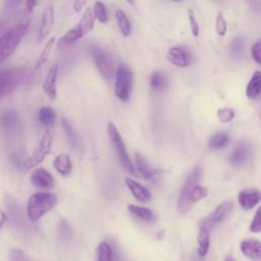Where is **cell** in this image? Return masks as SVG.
Returning a JSON list of instances; mask_svg holds the SVG:
<instances>
[{
  "label": "cell",
  "mask_w": 261,
  "mask_h": 261,
  "mask_svg": "<svg viewBox=\"0 0 261 261\" xmlns=\"http://www.w3.org/2000/svg\"><path fill=\"white\" fill-rule=\"evenodd\" d=\"M90 51L100 74L106 81H110L114 74V64L110 55L98 46H92Z\"/></svg>",
  "instance_id": "cell-8"
},
{
  "label": "cell",
  "mask_w": 261,
  "mask_h": 261,
  "mask_svg": "<svg viewBox=\"0 0 261 261\" xmlns=\"http://www.w3.org/2000/svg\"><path fill=\"white\" fill-rule=\"evenodd\" d=\"M217 117L223 123L229 122L234 117V111H233V109L227 108V107L220 108V109L217 110Z\"/></svg>",
  "instance_id": "cell-36"
},
{
  "label": "cell",
  "mask_w": 261,
  "mask_h": 261,
  "mask_svg": "<svg viewBox=\"0 0 261 261\" xmlns=\"http://www.w3.org/2000/svg\"><path fill=\"white\" fill-rule=\"evenodd\" d=\"M58 231H59V237L62 241H68L72 236L71 226L65 219H60Z\"/></svg>",
  "instance_id": "cell-35"
},
{
  "label": "cell",
  "mask_w": 261,
  "mask_h": 261,
  "mask_svg": "<svg viewBox=\"0 0 261 261\" xmlns=\"http://www.w3.org/2000/svg\"><path fill=\"white\" fill-rule=\"evenodd\" d=\"M37 1H27L25 2V5H27V12H31L33 9H34V7L37 5Z\"/></svg>",
  "instance_id": "cell-44"
},
{
  "label": "cell",
  "mask_w": 261,
  "mask_h": 261,
  "mask_svg": "<svg viewBox=\"0 0 261 261\" xmlns=\"http://www.w3.org/2000/svg\"><path fill=\"white\" fill-rule=\"evenodd\" d=\"M30 76V70L24 66L8 68L0 73V98L12 93Z\"/></svg>",
  "instance_id": "cell-5"
},
{
  "label": "cell",
  "mask_w": 261,
  "mask_h": 261,
  "mask_svg": "<svg viewBox=\"0 0 261 261\" xmlns=\"http://www.w3.org/2000/svg\"><path fill=\"white\" fill-rule=\"evenodd\" d=\"M241 252L253 261H261V242L253 239L245 240L240 246Z\"/></svg>",
  "instance_id": "cell-14"
},
{
  "label": "cell",
  "mask_w": 261,
  "mask_h": 261,
  "mask_svg": "<svg viewBox=\"0 0 261 261\" xmlns=\"http://www.w3.org/2000/svg\"><path fill=\"white\" fill-rule=\"evenodd\" d=\"M239 204L245 210L253 209L261 201V192L256 189H245L240 192Z\"/></svg>",
  "instance_id": "cell-11"
},
{
  "label": "cell",
  "mask_w": 261,
  "mask_h": 261,
  "mask_svg": "<svg viewBox=\"0 0 261 261\" xmlns=\"http://www.w3.org/2000/svg\"><path fill=\"white\" fill-rule=\"evenodd\" d=\"M8 204H10V205L8 206V209H9V211H10V214H11V217H12V219H13V221H14V224H15L17 227L21 228V225H25V222H24L23 217H22L21 209L19 210L18 206H17V205H14V203H12V202H11V203H8Z\"/></svg>",
  "instance_id": "cell-32"
},
{
  "label": "cell",
  "mask_w": 261,
  "mask_h": 261,
  "mask_svg": "<svg viewBox=\"0 0 261 261\" xmlns=\"http://www.w3.org/2000/svg\"><path fill=\"white\" fill-rule=\"evenodd\" d=\"M127 210L133 214L135 217L139 218L140 220L146 222V223H154L156 221V215L155 213L146 207L138 206L134 204H129L127 206Z\"/></svg>",
  "instance_id": "cell-21"
},
{
  "label": "cell",
  "mask_w": 261,
  "mask_h": 261,
  "mask_svg": "<svg viewBox=\"0 0 261 261\" xmlns=\"http://www.w3.org/2000/svg\"><path fill=\"white\" fill-rule=\"evenodd\" d=\"M166 85V79L163 72L161 71H154L150 77V86L153 90L159 91L162 90Z\"/></svg>",
  "instance_id": "cell-31"
},
{
  "label": "cell",
  "mask_w": 261,
  "mask_h": 261,
  "mask_svg": "<svg viewBox=\"0 0 261 261\" xmlns=\"http://www.w3.org/2000/svg\"><path fill=\"white\" fill-rule=\"evenodd\" d=\"M167 59L173 65L178 67H187L190 64L191 56L189 52L179 46H174L169 48L167 52Z\"/></svg>",
  "instance_id": "cell-13"
},
{
  "label": "cell",
  "mask_w": 261,
  "mask_h": 261,
  "mask_svg": "<svg viewBox=\"0 0 261 261\" xmlns=\"http://www.w3.org/2000/svg\"><path fill=\"white\" fill-rule=\"evenodd\" d=\"M228 141H229V137L226 133H223V132L216 133L210 138L209 147L215 150L222 149L227 145Z\"/></svg>",
  "instance_id": "cell-30"
},
{
  "label": "cell",
  "mask_w": 261,
  "mask_h": 261,
  "mask_svg": "<svg viewBox=\"0 0 261 261\" xmlns=\"http://www.w3.org/2000/svg\"><path fill=\"white\" fill-rule=\"evenodd\" d=\"M54 42H55V38L52 37V38H50L49 41L46 43L45 48H44L43 51L41 52V54H40V56H39V59H38V61L36 62V68H39L41 65H43V64L47 61V59H48V57H49V54H50L51 50L53 49Z\"/></svg>",
  "instance_id": "cell-33"
},
{
  "label": "cell",
  "mask_w": 261,
  "mask_h": 261,
  "mask_svg": "<svg viewBox=\"0 0 261 261\" xmlns=\"http://www.w3.org/2000/svg\"><path fill=\"white\" fill-rule=\"evenodd\" d=\"M86 5V1H80V0H77V1H75L74 3H73V8H74V11H80L84 6Z\"/></svg>",
  "instance_id": "cell-42"
},
{
  "label": "cell",
  "mask_w": 261,
  "mask_h": 261,
  "mask_svg": "<svg viewBox=\"0 0 261 261\" xmlns=\"http://www.w3.org/2000/svg\"><path fill=\"white\" fill-rule=\"evenodd\" d=\"M133 90V71L126 64H120L115 73L114 93L122 102H127Z\"/></svg>",
  "instance_id": "cell-7"
},
{
  "label": "cell",
  "mask_w": 261,
  "mask_h": 261,
  "mask_svg": "<svg viewBox=\"0 0 261 261\" xmlns=\"http://www.w3.org/2000/svg\"><path fill=\"white\" fill-rule=\"evenodd\" d=\"M261 94V72L255 71L250 79L246 89V95L249 99H256Z\"/></svg>",
  "instance_id": "cell-23"
},
{
  "label": "cell",
  "mask_w": 261,
  "mask_h": 261,
  "mask_svg": "<svg viewBox=\"0 0 261 261\" xmlns=\"http://www.w3.org/2000/svg\"><path fill=\"white\" fill-rule=\"evenodd\" d=\"M53 165L56 171L63 176L68 175L71 171V160L69 155L66 153L57 155L53 161Z\"/></svg>",
  "instance_id": "cell-22"
},
{
  "label": "cell",
  "mask_w": 261,
  "mask_h": 261,
  "mask_svg": "<svg viewBox=\"0 0 261 261\" xmlns=\"http://www.w3.org/2000/svg\"><path fill=\"white\" fill-rule=\"evenodd\" d=\"M252 57L253 59L258 63L261 64V40L257 41L253 46H252Z\"/></svg>",
  "instance_id": "cell-41"
},
{
  "label": "cell",
  "mask_w": 261,
  "mask_h": 261,
  "mask_svg": "<svg viewBox=\"0 0 261 261\" xmlns=\"http://www.w3.org/2000/svg\"><path fill=\"white\" fill-rule=\"evenodd\" d=\"M52 144V135L49 129H46L42 136V139L39 143L38 148L35 150L33 155L24 160L23 165L25 168H33L39 163H41L46 155L50 152Z\"/></svg>",
  "instance_id": "cell-9"
},
{
  "label": "cell",
  "mask_w": 261,
  "mask_h": 261,
  "mask_svg": "<svg viewBox=\"0 0 261 261\" xmlns=\"http://www.w3.org/2000/svg\"><path fill=\"white\" fill-rule=\"evenodd\" d=\"M250 154H251L250 146L247 143L241 142L234 147L229 157V162L232 165H242L248 160V158L250 157Z\"/></svg>",
  "instance_id": "cell-20"
},
{
  "label": "cell",
  "mask_w": 261,
  "mask_h": 261,
  "mask_svg": "<svg viewBox=\"0 0 261 261\" xmlns=\"http://www.w3.org/2000/svg\"><path fill=\"white\" fill-rule=\"evenodd\" d=\"M30 179L35 187L40 189H52L55 186L54 177L48 170L44 168L34 170L30 176Z\"/></svg>",
  "instance_id": "cell-12"
},
{
  "label": "cell",
  "mask_w": 261,
  "mask_h": 261,
  "mask_svg": "<svg viewBox=\"0 0 261 261\" xmlns=\"http://www.w3.org/2000/svg\"><path fill=\"white\" fill-rule=\"evenodd\" d=\"M29 24L30 20L24 17L0 37V63L15 51L21 38L27 33Z\"/></svg>",
  "instance_id": "cell-2"
},
{
  "label": "cell",
  "mask_w": 261,
  "mask_h": 261,
  "mask_svg": "<svg viewBox=\"0 0 261 261\" xmlns=\"http://www.w3.org/2000/svg\"><path fill=\"white\" fill-rule=\"evenodd\" d=\"M38 119L41 122V124H43V125H46V126L53 125L56 120L55 111L48 106H44L39 110Z\"/></svg>",
  "instance_id": "cell-29"
},
{
  "label": "cell",
  "mask_w": 261,
  "mask_h": 261,
  "mask_svg": "<svg viewBox=\"0 0 261 261\" xmlns=\"http://www.w3.org/2000/svg\"><path fill=\"white\" fill-rule=\"evenodd\" d=\"M115 18H116V22H117V25H118L121 34L124 37L129 36L132 33V23H130L129 19L127 18L126 14L124 13V11L121 9L116 10Z\"/></svg>",
  "instance_id": "cell-26"
},
{
  "label": "cell",
  "mask_w": 261,
  "mask_h": 261,
  "mask_svg": "<svg viewBox=\"0 0 261 261\" xmlns=\"http://www.w3.org/2000/svg\"><path fill=\"white\" fill-rule=\"evenodd\" d=\"M126 187L128 188V190L130 191L132 195L140 202L142 203H147L151 200L152 196H151V193L149 192V190L145 187H143L141 184H139L138 181L129 178V177H126L125 180H124Z\"/></svg>",
  "instance_id": "cell-17"
},
{
  "label": "cell",
  "mask_w": 261,
  "mask_h": 261,
  "mask_svg": "<svg viewBox=\"0 0 261 261\" xmlns=\"http://www.w3.org/2000/svg\"><path fill=\"white\" fill-rule=\"evenodd\" d=\"M57 73H58V66H57V64H53L50 67V69L48 70V73L43 83L44 93L48 96V98H50L52 100H54L57 96V93H56Z\"/></svg>",
  "instance_id": "cell-16"
},
{
  "label": "cell",
  "mask_w": 261,
  "mask_h": 261,
  "mask_svg": "<svg viewBox=\"0 0 261 261\" xmlns=\"http://www.w3.org/2000/svg\"><path fill=\"white\" fill-rule=\"evenodd\" d=\"M61 124H62L63 130L65 133V136L67 138V142H68L69 146L71 147V149L80 154H83L84 147H83L82 141H81L80 137L77 136L76 132L74 130V128L71 126V124L65 118L62 119Z\"/></svg>",
  "instance_id": "cell-18"
},
{
  "label": "cell",
  "mask_w": 261,
  "mask_h": 261,
  "mask_svg": "<svg viewBox=\"0 0 261 261\" xmlns=\"http://www.w3.org/2000/svg\"><path fill=\"white\" fill-rule=\"evenodd\" d=\"M227 30V24L225 18L221 12H218L216 17V32L219 36H224Z\"/></svg>",
  "instance_id": "cell-38"
},
{
  "label": "cell",
  "mask_w": 261,
  "mask_h": 261,
  "mask_svg": "<svg viewBox=\"0 0 261 261\" xmlns=\"http://www.w3.org/2000/svg\"><path fill=\"white\" fill-rule=\"evenodd\" d=\"M188 16H189V21L191 24V31L194 37H198L199 36V32H200V28H199V23L197 21V18L193 12L192 9L188 10Z\"/></svg>",
  "instance_id": "cell-39"
},
{
  "label": "cell",
  "mask_w": 261,
  "mask_h": 261,
  "mask_svg": "<svg viewBox=\"0 0 261 261\" xmlns=\"http://www.w3.org/2000/svg\"><path fill=\"white\" fill-rule=\"evenodd\" d=\"M231 209H232V202L230 200H226L222 202L214 209V211L208 218H205L201 221L200 226L206 227L207 229L210 230L214 224L222 221L229 214Z\"/></svg>",
  "instance_id": "cell-10"
},
{
  "label": "cell",
  "mask_w": 261,
  "mask_h": 261,
  "mask_svg": "<svg viewBox=\"0 0 261 261\" xmlns=\"http://www.w3.org/2000/svg\"><path fill=\"white\" fill-rule=\"evenodd\" d=\"M94 16L102 23H105L107 21L108 16L104 3L100 1H96L94 3Z\"/></svg>",
  "instance_id": "cell-34"
},
{
  "label": "cell",
  "mask_w": 261,
  "mask_h": 261,
  "mask_svg": "<svg viewBox=\"0 0 261 261\" xmlns=\"http://www.w3.org/2000/svg\"><path fill=\"white\" fill-rule=\"evenodd\" d=\"M224 261H236L232 257H226L225 259H224Z\"/></svg>",
  "instance_id": "cell-45"
},
{
  "label": "cell",
  "mask_w": 261,
  "mask_h": 261,
  "mask_svg": "<svg viewBox=\"0 0 261 261\" xmlns=\"http://www.w3.org/2000/svg\"><path fill=\"white\" fill-rule=\"evenodd\" d=\"M96 261H113V251L107 242L99 243L96 251Z\"/></svg>",
  "instance_id": "cell-28"
},
{
  "label": "cell",
  "mask_w": 261,
  "mask_h": 261,
  "mask_svg": "<svg viewBox=\"0 0 261 261\" xmlns=\"http://www.w3.org/2000/svg\"><path fill=\"white\" fill-rule=\"evenodd\" d=\"M135 161H136V171L138 176L144 177L145 179H151L154 177L156 170L150 165V163L146 160V158L142 154H140L139 152H136Z\"/></svg>",
  "instance_id": "cell-19"
},
{
  "label": "cell",
  "mask_w": 261,
  "mask_h": 261,
  "mask_svg": "<svg viewBox=\"0 0 261 261\" xmlns=\"http://www.w3.org/2000/svg\"><path fill=\"white\" fill-rule=\"evenodd\" d=\"M18 122H19L18 115L12 110L4 111L0 115V126L4 130L14 129L17 126Z\"/></svg>",
  "instance_id": "cell-25"
},
{
  "label": "cell",
  "mask_w": 261,
  "mask_h": 261,
  "mask_svg": "<svg viewBox=\"0 0 261 261\" xmlns=\"http://www.w3.org/2000/svg\"><path fill=\"white\" fill-rule=\"evenodd\" d=\"M10 261H31V260L21 250L13 249L10 252Z\"/></svg>",
  "instance_id": "cell-40"
},
{
  "label": "cell",
  "mask_w": 261,
  "mask_h": 261,
  "mask_svg": "<svg viewBox=\"0 0 261 261\" xmlns=\"http://www.w3.org/2000/svg\"><path fill=\"white\" fill-rule=\"evenodd\" d=\"M244 49H245V42L244 39L241 36L234 37L229 45V52L230 56L234 60H239L243 57L244 54Z\"/></svg>",
  "instance_id": "cell-27"
},
{
  "label": "cell",
  "mask_w": 261,
  "mask_h": 261,
  "mask_svg": "<svg viewBox=\"0 0 261 261\" xmlns=\"http://www.w3.org/2000/svg\"><path fill=\"white\" fill-rule=\"evenodd\" d=\"M57 203V196L53 193L38 192L33 194L27 205V215L31 221H37L48 213Z\"/></svg>",
  "instance_id": "cell-3"
},
{
  "label": "cell",
  "mask_w": 261,
  "mask_h": 261,
  "mask_svg": "<svg viewBox=\"0 0 261 261\" xmlns=\"http://www.w3.org/2000/svg\"><path fill=\"white\" fill-rule=\"evenodd\" d=\"M250 230L255 233L261 232V206L255 213V216L250 224Z\"/></svg>",
  "instance_id": "cell-37"
},
{
  "label": "cell",
  "mask_w": 261,
  "mask_h": 261,
  "mask_svg": "<svg viewBox=\"0 0 261 261\" xmlns=\"http://www.w3.org/2000/svg\"><path fill=\"white\" fill-rule=\"evenodd\" d=\"M209 229L200 226L199 232H198V237H197V241H198V255L201 257H204L209 250V246H210V233H209Z\"/></svg>",
  "instance_id": "cell-24"
},
{
  "label": "cell",
  "mask_w": 261,
  "mask_h": 261,
  "mask_svg": "<svg viewBox=\"0 0 261 261\" xmlns=\"http://www.w3.org/2000/svg\"><path fill=\"white\" fill-rule=\"evenodd\" d=\"M94 14L92 12V9L90 7H87L84 11L80 21L69 31H67L57 42V49L61 50L75 41L83 38L85 35H87L90 31L94 28Z\"/></svg>",
  "instance_id": "cell-4"
},
{
  "label": "cell",
  "mask_w": 261,
  "mask_h": 261,
  "mask_svg": "<svg viewBox=\"0 0 261 261\" xmlns=\"http://www.w3.org/2000/svg\"><path fill=\"white\" fill-rule=\"evenodd\" d=\"M107 132H108L109 139H110V141L113 145V148H114V150H115L123 168L126 171H128L129 173H132L133 175L138 176L137 171H136V167L134 166V164H133L129 156H128V153L126 151L123 140H122L118 129L116 128V126L111 121H109L107 123Z\"/></svg>",
  "instance_id": "cell-6"
},
{
  "label": "cell",
  "mask_w": 261,
  "mask_h": 261,
  "mask_svg": "<svg viewBox=\"0 0 261 261\" xmlns=\"http://www.w3.org/2000/svg\"><path fill=\"white\" fill-rule=\"evenodd\" d=\"M207 194L208 191L199 185V181L195 176H188L177 199V210L182 213L189 212L193 203L204 199Z\"/></svg>",
  "instance_id": "cell-1"
},
{
  "label": "cell",
  "mask_w": 261,
  "mask_h": 261,
  "mask_svg": "<svg viewBox=\"0 0 261 261\" xmlns=\"http://www.w3.org/2000/svg\"><path fill=\"white\" fill-rule=\"evenodd\" d=\"M7 220V215L5 214V212L0 208V228L4 225V223Z\"/></svg>",
  "instance_id": "cell-43"
},
{
  "label": "cell",
  "mask_w": 261,
  "mask_h": 261,
  "mask_svg": "<svg viewBox=\"0 0 261 261\" xmlns=\"http://www.w3.org/2000/svg\"><path fill=\"white\" fill-rule=\"evenodd\" d=\"M54 21V9L53 6L49 5L48 7L45 8V10L43 11L42 14V18H41V23H40V28H39V32H38V41L41 42L43 41L47 35L49 34L52 24Z\"/></svg>",
  "instance_id": "cell-15"
}]
</instances>
